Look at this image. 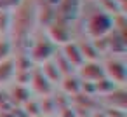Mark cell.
I'll return each instance as SVG.
<instances>
[{
  "label": "cell",
  "mask_w": 127,
  "mask_h": 117,
  "mask_svg": "<svg viewBox=\"0 0 127 117\" xmlns=\"http://www.w3.org/2000/svg\"><path fill=\"white\" fill-rule=\"evenodd\" d=\"M64 82H70L71 80V75H64V77H61ZM63 86V89L68 93V94H78L80 91H82V80L80 79H73V84H61Z\"/></svg>",
  "instance_id": "8992f818"
},
{
  "label": "cell",
  "mask_w": 127,
  "mask_h": 117,
  "mask_svg": "<svg viewBox=\"0 0 127 117\" xmlns=\"http://www.w3.org/2000/svg\"><path fill=\"white\" fill-rule=\"evenodd\" d=\"M78 73L82 75V82H97L99 79L104 77V72H103V65H99L97 61H84L78 68Z\"/></svg>",
  "instance_id": "7a4b0ae2"
},
{
  "label": "cell",
  "mask_w": 127,
  "mask_h": 117,
  "mask_svg": "<svg viewBox=\"0 0 127 117\" xmlns=\"http://www.w3.org/2000/svg\"><path fill=\"white\" fill-rule=\"evenodd\" d=\"M103 72H104V77L117 86H122L125 80V65L122 59H117V58L110 59L108 63L103 65Z\"/></svg>",
  "instance_id": "6da1fadb"
},
{
  "label": "cell",
  "mask_w": 127,
  "mask_h": 117,
  "mask_svg": "<svg viewBox=\"0 0 127 117\" xmlns=\"http://www.w3.org/2000/svg\"><path fill=\"white\" fill-rule=\"evenodd\" d=\"M12 66L14 65H12L11 59H2L0 61V82H5V80H9L14 75L16 68H12Z\"/></svg>",
  "instance_id": "52a82bcc"
},
{
  "label": "cell",
  "mask_w": 127,
  "mask_h": 117,
  "mask_svg": "<svg viewBox=\"0 0 127 117\" xmlns=\"http://www.w3.org/2000/svg\"><path fill=\"white\" fill-rule=\"evenodd\" d=\"M110 25L111 23L108 18H103V21H99V14H96L87 21V30H89V33L99 37V35H104L106 32H110V28H111Z\"/></svg>",
  "instance_id": "5b68a950"
},
{
  "label": "cell",
  "mask_w": 127,
  "mask_h": 117,
  "mask_svg": "<svg viewBox=\"0 0 127 117\" xmlns=\"http://www.w3.org/2000/svg\"><path fill=\"white\" fill-rule=\"evenodd\" d=\"M30 82H32L33 91H37V93H40V94H44V96H49V93H51V89H52V84L44 77V73H42L40 70H37V72H33V73L30 75Z\"/></svg>",
  "instance_id": "277c9868"
},
{
  "label": "cell",
  "mask_w": 127,
  "mask_h": 117,
  "mask_svg": "<svg viewBox=\"0 0 127 117\" xmlns=\"http://www.w3.org/2000/svg\"><path fill=\"white\" fill-rule=\"evenodd\" d=\"M63 56H64V59L70 63V66H80L85 59H84V56H82V51H80V46L78 44H75V42H66L64 46H63Z\"/></svg>",
  "instance_id": "3957f363"
}]
</instances>
